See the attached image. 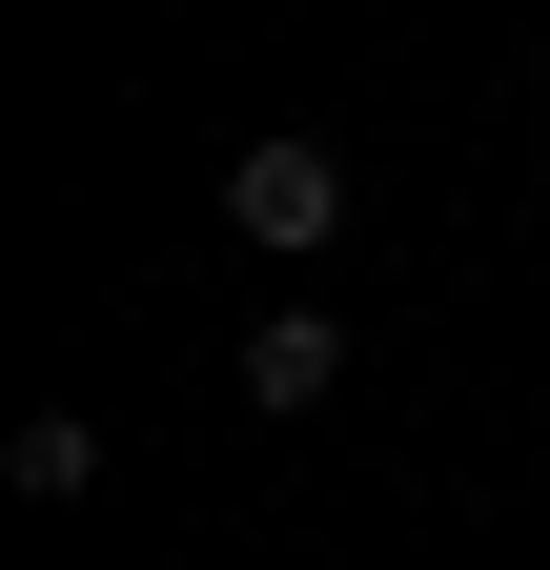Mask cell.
Masks as SVG:
<instances>
[{
	"mask_svg": "<svg viewBox=\"0 0 550 570\" xmlns=\"http://www.w3.org/2000/svg\"><path fill=\"white\" fill-rule=\"evenodd\" d=\"M225 225H245L265 265H306L326 225H347V164H326V142H245V164H225Z\"/></svg>",
	"mask_w": 550,
	"mask_h": 570,
	"instance_id": "obj_1",
	"label": "cell"
},
{
	"mask_svg": "<svg viewBox=\"0 0 550 570\" xmlns=\"http://www.w3.org/2000/svg\"><path fill=\"white\" fill-rule=\"evenodd\" d=\"M0 489H21V510H82V489H102V428H82V407H41L21 449H0Z\"/></svg>",
	"mask_w": 550,
	"mask_h": 570,
	"instance_id": "obj_3",
	"label": "cell"
},
{
	"mask_svg": "<svg viewBox=\"0 0 550 570\" xmlns=\"http://www.w3.org/2000/svg\"><path fill=\"white\" fill-rule=\"evenodd\" d=\"M225 367H245V407H265V428H286V407H326V387H347V326H326V306H265Z\"/></svg>",
	"mask_w": 550,
	"mask_h": 570,
	"instance_id": "obj_2",
	"label": "cell"
}]
</instances>
